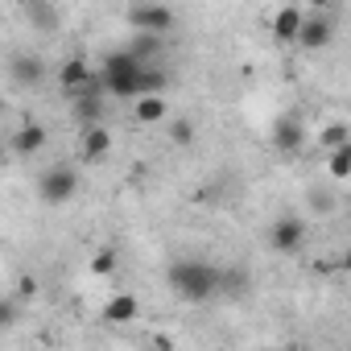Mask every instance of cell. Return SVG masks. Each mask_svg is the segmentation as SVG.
Listing matches in <instances>:
<instances>
[{
	"label": "cell",
	"instance_id": "obj_1",
	"mask_svg": "<svg viewBox=\"0 0 351 351\" xmlns=\"http://www.w3.org/2000/svg\"><path fill=\"white\" fill-rule=\"evenodd\" d=\"M165 281H169V289L178 293L182 302H211L223 289V273L215 265H207V261H195V256L173 261L169 273H165Z\"/></svg>",
	"mask_w": 351,
	"mask_h": 351
},
{
	"label": "cell",
	"instance_id": "obj_2",
	"mask_svg": "<svg viewBox=\"0 0 351 351\" xmlns=\"http://www.w3.org/2000/svg\"><path fill=\"white\" fill-rule=\"evenodd\" d=\"M141 75H145V58H136L132 50H116L99 66V83L112 99H136L141 95Z\"/></svg>",
	"mask_w": 351,
	"mask_h": 351
},
{
	"label": "cell",
	"instance_id": "obj_3",
	"mask_svg": "<svg viewBox=\"0 0 351 351\" xmlns=\"http://www.w3.org/2000/svg\"><path fill=\"white\" fill-rule=\"evenodd\" d=\"M75 195H79V169L66 165V161L50 165L42 178H38V199L50 203V207H62V203H71Z\"/></svg>",
	"mask_w": 351,
	"mask_h": 351
},
{
	"label": "cell",
	"instance_id": "obj_4",
	"mask_svg": "<svg viewBox=\"0 0 351 351\" xmlns=\"http://www.w3.org/2000/svg\"><path fill=\"white\" fill-rule=\"evenodd\" d=\"M128 25L136 34H161L165 38L173 25H178V17H173V9L161 5V0H145V5H132L128 9Z\"/></svg>",
	"mask_w": 351,
	"mask_h": 351
},
{
	"label": "cell",
	"instance_id": "obj_5",
	"mask_svg": "<svg viewBox=\"0 0 351 351\" xmlns=\"http://www.w3.org/2000/svg\"><path fill=\"white\" fill-rule=\"evenodd\" d=\"M335 42V21H330V9H314L306 21H302V29H298V46L302 50H326Z\"/></svg>",
	"mask_w": 351,
	"mask_h": 351
},
{
	"label": "cell",
	"instance_id": "obj_6",
	"mask_svg": "<svg viewBox=\"0 0 351 351\" xmlns=\"http://www.w3.org/2000/svg\"><path fill=\"white\" fill-rule=\"evenodd\" d=\"M269 244H273V252L293 256V252L306 244V219H298V215H281V219H273V228H269Z\"/></svg>",
	"mask_w": 351,
	"mask_h": 351
},
{
	"label": "cell",
	"instance_id": "obj_7",
	"mask_svg": "<svg viewBox=\"0 0 351 351\" xmlns=\"http://www.w3.org/2000/svg\"><path fill=\"white\" fill-rule=\"evenodd\" d=\"M58 87H62L66 99H79V95H87L91 87H99V75H95L83 58H71V62H62V71H58Z\"/></svg>",
	"mask_w": 351,
	"mask_h": 351
},
{
	"label": "cell",
	"instance_id": "obj_8",
	"mask_svg": "<svg viewBox=\"0 0 351 351\" xmlns=\"http://www.w3.org/2000/svg\"><path fill=\"white\" fill-rule=\"evenodd\" d=\"M302 21H306V13H302L298 5H281V9L273 13L269 29H273V38H277L281 46H298V29H302Z\"/></svg>",
	"mask_w": 351,
	"mask_h": 351
},
{
	"label": "cell",
	"instance_id": "obj_9",
	"mask_svg": "<svg viewBox=\"0 0 351 351\" xmlns=\"http://www.w3.org/2000/svg\"><path fill=\"white\" fill-rule=\"evenodd\" d=\"M46 141H50V132H46V124H38V120H29V124H21V128L13 132V141H9V149H13L17 157H34V153H42V149H46Z\"/></svg>",
	"mask_w": 351,
	"mask_h": 351
},
{
	"label": "cell",
	"instance_id": "obj_10",
	"mask_svg": "<svg viewBox=\"0 0 351 351\" xmlns=\"http://www.w3.org/2000/svg\"><path fill=\"white\" fill-rule=\"evenodd\" d=\"M79 153H83L87 165L104 161V157L112 153V132H108L104 124H87V128H83V141H79Z\"/></svg>",
	"mask_w": 351,
	"mask_h": 351
},
{
	"label": "cell",
	"instance_id": "obj_11",
	"mask_svg": "<svg viewBox=\"0 0 351 351\" xmlns=\"http://www.w3.org/2000/svg\"><path fill=\"white\" fill-rule=\"evenodd\" d=\"M136 314H141L136 293H112V298L104 302V310H99V318H104L108 326H124V322H132Z\"/></svg>",
	"mask_w": 351,
	"mask_h": 351
},
{
	"label": "cell",
	"instance_id": "obj_12",
	"mask_svg": "<svg viewBox=\"0 0 351 351\" xmlns=\"http://www.w3.org/2000/svg\"><path fill=\"white\" fill-rule=\"evenodd\" d=\"M132 120H136V124H161V120H169V104H165V91H153V95H136V99H132Z\"/></svg>",
	"mask_w": 351,
	"mask_h": 351
},
{
	"label": "cell",
	"instance_id": "obj_13",
	"mask_svg": "<svg viewBox=\"0 0 351 351\" xmlns=\"http://www.w3.org/2000/svg\"><path fill=\"white\" fill-rule=\"evenodd\" d=\"M302 120L298 116H281L277 124H273V145L281 149V153H298L302 149Z\"/></svg>",
	"mask_w": 351,
	"mask_h": 351
},
{
	"label": "cell",
	"instance_id": "obj_14",
	"mask_svg": "<svg viewBox=\"0 0 351 351\" xmlns=\"http://www.w3.org/2000/svg\"><path fill=\"white\" fill-rule=\"evenodd\" d=\"M42 75H46L42 58H34V54H17V58H13V79H17L21 87H38Z\"/></svg>",
	"mask_w": 351,
	"mask_h": 351
},
{
	"label": "cell",
	"instance_id": "obj_15",
	"mask_svg": "<svg viewBox=\"0 0 351 351\" xmlns=\"http://www.w3.org/2000/svg\"><path fill=\"white\" fill-rule=\"evenodd\" d=\"M326 169H330L335 182H347V178H351V141L326 153Z\"/></svg>",
	"mask_w": 351,
	"mask_h": 351
},
{
	"label": "cell",
	"instance_id": "obj_16",
	"mask_svg": "<svg viewBox=\"0 0 351 351\" xmlns=\"http://www.w3.org/2000/svg\"><path fill=\"white\" fill-rule=\"evenodd\" d=\"M318 141H322V149L330 153V149H339V145H347V141H351V128H347L343 120H330V124H322Z\"/></svg>",
	"mask_w": 351,
	"mask_h": 351
},
{
	"label": "cell",
	"instance_id": "obj_17",
	"mask_svg": "<svg viewBox=\"0 0 351 351\" xmlns=\"http://www.w3.org/2000/svg\"><path fill=\"white\" fill-rule=\"evenodd\" d=\"M165 128H169V141H173V145H191V141H195V124L182 120V116H178V120H165Z\"/></svg>",
	"mask_w": 351,
	"mask_h": 351
},
{
	"label": "cell",
	"instance_id": "obj_18",
	"mask_svg": "<svg viewBox=\"0 0 351 351\" xmlns=\"http://www.w3.org/2000/svg\"><path fill=\"white\" fill-rule=\"evenodd\" d=\"M165 71H157V66H145V75H141V95H153V91H165Z\"/></svg>",
	"mask_w": 351,
	"mask_h": 351
},
{
	"label": "cell",
	"instance_id": "obj_19",
	"mask_svg": "<svg viewBox=\"0 0 351 351\" xmlns=\"http://www.w3.org/2000/svg\"><path fill=\"white\" fill-rule=\"evenodd\" d=\"M112 269H116V252H112V248H99V252L91 256V273H95V277H112Z\"/></svg>",
	"mask_w": 351,
	"mask_h": 351
},
{
	"label": "cell",
	"instance_id": "obj_20",
	"mask_svg": "<svg viewBox=\"0 0 351 351\" xmlns=\"http://www.w3.org/2000/svg\"><path fill=\"white\" fill-rule=\"evenodd\" d=\"M223 289H228V293H232V289L240 293V289H244V273H223Z\"/></svg>",
	"mask_w": 351,
	"mask_h": 351
},
{
	"label": "cell",
	"instance_id": "obj_21",
	"mask_svg": "<svg viewBox=\"0 0 351 351\" xmlns=\"http://www.w3.org/2000/svg\"><path fill=\"white\" fill-rule=\"evenodd\" d=\"M339 269H343V273H351V248L343 252V261H339Z\"/></svg>",
	"mask_w": 351,
	"mask_h": 351
},
{
	"label": "cell",
	"instance_id": "obj_22",
	"mask_svg": "<svg viewBox=\"0 0 351 351\" xmlns=\"http://www.w3.org/2000/svg\"><path fill=\"white\" fill-rule=\"evenodd\" d=\"M335 0H310V9H330Z\"/></svg>",
	"mask_w": 351,
	"mask_h": 351
}]
</instances>
